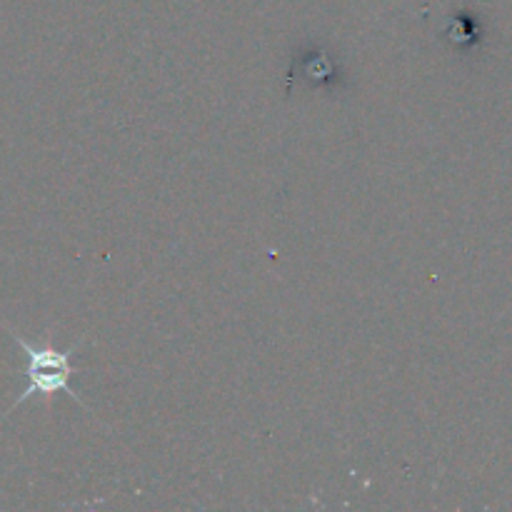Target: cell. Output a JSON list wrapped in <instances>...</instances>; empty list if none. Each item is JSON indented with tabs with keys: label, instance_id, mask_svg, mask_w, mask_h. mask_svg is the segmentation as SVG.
<instances>
[{
	"label": "cell",
	"instance_id": "6da1fadb",
	"mask_svg": "<svg viewBox=\"0 0 512 512\" xmlns=\"http://www.w3.org/2000/svg\"><path fill=\"white\" fill-rule=\"evenodd\" d=\"M10 335H13L15 343L23 348V353L28 355V368H25V373H30V370H70V373H75L73 370V353H78L80 345H83V340L80 343H75L70 350H58L53 343H50V338L45 340V343H28L25 338H20L15 330H10Z\"/></svg>",
	"mask_w": 512,
	"mask_h": 512
},
{
	"label": "cell",
	"instance_id": "7a4b0ae2",
	"mask_svg": "<svg viewBox=\"0 0 512 512\" xmlns=\"http://www.w3.org/2000/svg\"><path fill=\"white\" fill-rule=\"evenodd\" d=\"M25 375H28V388H25L23 393H20V398L15 400L13 410L18 408V405H23L28 398H33V395H40L45 403H50L55 393L70 395L75 403H80L85 408V403L78 398V393L70 388V375H73L70 370H30V373Z\"/></svg>",
	"mask_w": 512,
	"mask_h": 512
}]
</instances>
